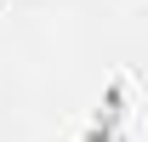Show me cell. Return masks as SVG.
Here are the masks:
<instances>
[{
    "mask_svg": "<svg viewBox=\"0 0 148 142\" xmlns=\"http://www.w3.org/2000/svg\"><path fill=\"white\" fill-rule=\"evenodd\" d=\"M80 142H131V80L125 74L108 85V97H103V108L91 114V125H86Z\"/></svg>",
    "mask_w": 148,
    "mask_h": 142,
    "instance_id": "1",
    "label": "cell"
}]
</instances>
